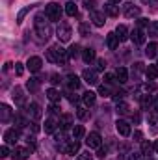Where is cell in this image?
Instances as JSON below:
<instances>
[{
  "label": "cell",
  "mask_w": 158,
  "mask_h": 160,
  "mask_svg": "<svg viewBox=\"0 0 158 160\" xmlns=\"http://www.w3.org/2000/svg\"><path fill=\"white\" fill-rule=\"evenodd\" d=\"M34 26H36L37 36H39V41H47L50 36H52V28H50L48 21H45V19H43V15H37V17H36Z\"/></svg>",
  "instance_id": "1"
},
{
  "label": "cell",
  "mask_w": 158,
  "mask_h": 160,
  "mask_svg": "<svg viewBox=\"0 0 158 160\" xmlns=\"http://www.w3.org/2000/svg\"><path fill=\"white\" fill-rule=\"evenodd\" d=\"M67 50H63L60 45H52L48 50H47V60L48 62H54V63H65L67 62Z\"/></svg>",
  "instance_id": "2"
},
{
  "label": "cell",
  "mask_w": 158,
  "mask_h": 160,
  "mask_svg": "<svg viewBox=\"0 0 158 160\" xmlns=\"http://www.w3.org/2000/svg\"><path fill=\"white\" fill-rule=\"evenodd\" d=\"M45 17L48 21H62V8L56 2H50L45 6Z\"/></svg>",
  "instance_id": "3"
},
{
  "label": "cell",
  "mask_w": 158,
  "mask_h": 160,
  "mask_svg": "<svg viewBox=\"0 0 158 160\" xmlns=\"http://www.w3.org/2000/svg\"><path fill=\"white\" fill-rule=\"evenodd\" d=\"M19 136H21L19 128H7V130L4 132V142H6V145H15V143L19 142Z\"/></svg>",
  "instance_id": "4"
},
{
  "label": "cell",
  "mask_w": 158,
  "mask_h": 160,
  "mask_svg": "<svg viewBox=\"0 0 158 160\" xmlns=\"http://www.w3.org/2000/svg\"><path fill=\"white\" fill-rule=\"evenodd\" d=\"M56 34H58V39L60 41H69L71 39V26L67 22H60Z\"/></svg>",
  "instance_id": "5"
},
{
  "label": "cell",
  "mask_w": 158,
  "mask_h": 160,
  "mask_svg": "<svg viewBox=\"0 0 158 160\" xmlns=\"http://www.w3.org/2000/svg\"><path fill=\"white\" fill-rule=\"evenodd\" d=\"M101 143H102L101 134H99V132H89V136H87V140H86V145H87L89 149H99Z\"/></svg>",
  "instance_id": "6"
},
{
  "label": "cell",
  "mask_w": 158,
  "mask_h": 160,
  "mask_svg": "<svg viewBox=\"0 0 158 160\" xmlns=\"http://www.w3.org/2000/svg\"><path fill=\"white\" fill-rule=\"evenodd\" d=\"M82 78H84V82H87L89 86H97V84H99L97 71H93V69H84V73H82Z\"/></svg>",
  "instance_id": "7"
},
{
  "label": "cell",
  "mask_w": 158,
  "mask_h": 160,
  "mask_svg": "<svg viewBox=\"0 0 158 160\" xmlns=\"http://www.w3.org/2000/svg\"><path fill=\"white\" fill-rule=\"evenodd\" d=\"M30 153L32 151L28 147H15L11 157H13V160H28L30 158Z\"/></svg>",
  "instance_id": "8"
},
{
  "label": "cell",
  "mask_w": 158,
  "mask_h": 160,
  "mask_svg": "<svg viewBox=\"0 0 158 160\" xmlns=\"http://www.w3.org/2000/svg\"><path fill=\"white\" fill-rule=\"evenodd\" d=\"M62 151H63L65 155H77L80 151V142L78 140H71L69 143H65V145L62 147Z\"/></svg>",
  "instance_id": "9"
},
{
  "label": "cell",
  "mask_w": 158,
  "mask_h": 160,
  "mask_svg": "<svg viewBox=\"0 0 158 160\" xmlns=\"http://www.w3.org/2000/svg\"><path fill=\"white\" fill-rule=\"evenodd\" d=\"M26 112H28V116H30L34 121L41 119V116H43V112H41V106L37 104V102H32V104H28Z\"/></svg>",
  "instance_id": "10"
},
{
  "label": "cell",
  "mask_w": 158,
  "mask_h": 160,
  "mask_svg": "<svg viewBox=\"0 0 158 160\" xmlns=\"http://www.w3.org/2000/svg\"><path fill=\"white\" fill-rule=\"evenodd\" d=\"M41 65H43V60H41L39 56H32V58H28V62H26V67H28L32 73H37L41 69Z\"/></svg>",
  "instance_id": "11"
},
{
  "label": "cell",
  "mask_w": 158,
  "mask_h": 160,
  "mask_svg": "<svg viewBox=\"0 0 158 160\" xmlns=\"http://www.w3.org/2000/svg\"><path fill=\"white\" fill-rule=\"evenodd\" d=\"M123 13H125V17L134 19V17H140L141 9H140L138 6H134V4H126V6H125V9H123Z\"/></svg>",
  "instance_id": "12"
},
{
  "label": "cell",
  "mask_w": 158,
  "mask_h": 160,
  "mask_svg": "<svg viewBox=\"0 0 158 160\" xmlns=\"http://www.w3.org/2000/svg\"><path fill=\"white\" fill-rule=\"evenodd\" d=\"M91 22L95 24V26H104V22H106V15H104V11H91Z\"/></svg>",
  "instance_id": "13"
},
{
  "label": "cell",
  "mask_w": 158,
  "mask_h": 160,
  "mask_svg": "<svg viewBox=\"0 0 158 160\" xmlns=\"http://www.w3.org/2000/svg\"><path fill=\"white\" fill-rule=\"evenodd\" d=\"M116 128H117V132L121 134V136H130V123H126V121L123 119H117V123H116Z\"/></svg>",
  "instance_id": "14"
},
{
  "label": "cell",
  "mask_w": 158,
  "mask_h": 160,
  "mask_svg": "<svg viewBox=\"0 0 158 160\" xmlns=\"http://www.w3.org/2000/svg\"><path fill=\"white\" fill-rule=\"evenodd\" d=\"M130 38H132V41H134L136 45H143V43H145V32H143L141 28H134L132 34H130Z\"/></svg>",
  "instance_id": "15"
},
{
  "label": "cell",
  "mask_w": 158,
  "mask_h": 160,
  "mask_svg": "<svg viewBox=\"0 0 158 160\" xmlns=\"http://www.w3.org/2000/svg\"><path fill=\"white\" fill-rule=\"evenodd\" d=\"M73 123H75V119H73L71 114H63V116L60 118V128H62V130H69V128L73 127Z\"/></svg>",
  "instance_id": "16"
},
{
  "label": "cell",
  "mask_w": 158,
  "mask_h": 160,
  "mask_svg": "<svg viewBox=\"0 0 158 160\" xmlns=\"http://www.w3.org/2000/svg\"><path fill=\"white\" fill-rule=\"evenodd\" d=\"M11 97H13V101H15L19 106L26 104V99H24V91H22V88H19V86H17V88L13 89V95H11Z\"/></svg>",
  "instance_id": "17"
},
{
  "label": "cell",
  "mask_w": 158,
  "mask_h": 160,
  "mask_svg": "<svg viewBox=\"0 0 158 160\" xmlns=\"http://www.w3.org/2000/svg\"><path fill=\"white\" fill-rule=\"evenodd\" d=\"M9 119H11V108L7 104H2L0 106V121L2 123H7Z\"/></svg>",
  "instance_id": "18"
},
{
  "label": "cell",
  "mask_w": 158,
  "mask_h": 160,
  "mask_svg": "<svg viewBox=\"0 0 158 160\" xmlns=\"http://www.w3.org/2000/svg\"><path fill=\"white\" fill-rule=\"evenodd\" d=\"M145 56H147V58H156L158 56V43L153 41V43L147 45V48H145Z\"/></svg>",
  "instance_id": "19"
},
{
  "label": "cell",
  "mask_w": 158,
  "mask_h": 160,
  "mask_svg": "<svg viewBox=\"0 0 158 160\" xmlns=\"http://www.w3.org/2000/svg\"><path fill=\"white\" fill-rule=\"evenodd\" d=\"M82 60H84L86 63H91V62L95 60V50H93V48H84V50H82Z\"/></svg>",
  "instance_id": "20"
},
{
  "label": "cell",
  "mask_w": 158,
  "mask_h": 160,
  "mask_svg": "<svg viewBox=\"0 0 158 160\" xmlns=\"http://www.w3.org/2000/svg\"><path fill=\"white\" fill-rule=\"evenodd\" d=\"M95 97H97V95H95L93 91H86V93L82 95V101H84L86 106H93V104H95Z\"/></svg>",
  "instance_id": "21"
},
{
  "label": "cell",
  "mask_w": 158,
  "mask_h": 160,
  "mask_svg": "<svg viewBox=\"0 0 158 160\" xmlns=\"http://www.w3.org/2000/svg\"><path fill=\"white\" fill-rule=\"evenodd\" d=\"M116 78H117L121 84H125V82L128 80V71H126L125 67H117V69H116Z\"/></svg>",
  "instance_id": "22"
},
{
  "label": "cell",
  "mask_w": 158,
  "mask_h": 160,
  "mask_svg": "<svg viewBox=\"0 0 158 160\" xmlns=\"http://www.w3.org/2000/svg\"><path fill=\"white\" fill-rule=\"evenodd\" d=\"M106 45H108V48H117V45H119V38L116 36V34H108L106 36Z\"/></svg>",
  "instance_id": "23"
},
{
  "label": "cell",
  "mask_w": 158,
  "mask_h": 160,
  "mask_svg": "<svg viewBox=\"0 0 158 160\" xmlns=\"http://www.w3.org/2000/svg\"><path fill=\"white\" fill-rule=\"evenodd\" d=\"M67 86L71 88V89H78L80 88V78L77 75H69L67 77Z\"/></svg>",
  "instance_id": "24"
},
{
  "label": "cell",
  "mask_w": 158,
  "mask_h": 160,
  "mask_svg": "<svg viewBox=\"0 0 158 160\" xmlns=\"http://www.w3.org/2000/svg\"><path fill=\"white\" fill-rule=\"evenodd\" d=\"M47 97L52 101V102H60V99H62V95H60V91L58 89H54V88H50V89H47Z\"/></svg>",
  "instance_id": "25"
},
{
  "label": "cell",
  "mask_w": 158,
  "mask_h": 160,
  "mask_svg": "<svg viewBox=\"0 0 158 160\" xmlns=\"http://www.w3.org/2000/svg\"><path fill=\"white\" fill-rule=\"evenodd\" d=\"M116 36L119 38V41H125L128 38V30H126V26H123V24H119L117 28H116Z\"/></svg>",
  "instance_id": "26"
},
{
  "label": "cell",
  "mask_w": 158,
  "mask_h": 160,
  "mask_svg": "<svg viewBox=\"0 0 158 160\" xmlns=\"http://www.w3.org/2000/svg\"><path fill=\"white\" fill-rule=\"evenodd\" d=\"M73 136H75V140L84 138V136H86V128H84L82 125H75V127H73Z\"/></svg>",
  "instance_id": "27"
},
{
  "label": "cell",
  "mask_w": 158,
  "mask_h": 160,
  "mask_svg": "<svg viewBox=\"0 0 158 160\" xmlns=\"http://www.w3.org/2000/svg\"><path fill=\"white\" fill-rule=\"evenodd\" d=\"M77 11H78V8H77L75 2H67V4H65V13H67L69 17H75Z\"/></svg>",
  "instance_id": "28"
},
{
  "label": "cell",
  "mask_w": 158,
  "mask_h": 160,
  "mask_svg": "<svg viewBox=\"0 0 158 160\" xmlns=\"http://www.w3.org/2000/svg\"><path fill=\"white\" fill-rule=\"evenodd\" d=\"M145 75H147L151 80L158 78V65H149V67L145 69Z\"/></svg>",
  "instance_id": "29"
},
{
  "label": "cell",
  "mask_w": 158,
  "mask_h": 160,
  "mask_svg": "<svg viewBox=\"0 0 158 160\" xmlns=\"http://www.w3.org/2000/svg\"><path fill=\"white\" fill-rule=\"evenodd\" d=\"M104 11H106L110 17H117V15H119V9L114 6V4H108V6H104Z\"/></svg>",
  "instance_id": "30"
},
{
  "label": "cell",
  "mask_w": 158,
  "mask_h": 160,
  "mask_svg": "<svg viewBox=\"0 0 158 160\" xmlns=\"http://www.w3.org/2000/svg\"><path fill=\"white\" fill-rule=\"evenodd\" d=\"M32 8H34V6H26V8H22V9L19 11V15H17V22H19V24H21V22L24 21V17H26V13H28V11H30Z\"/></svg>",
  "instance_id": "31"
},
{
  "label": "cell",
  "mask_w": 158,
  "mask_h": 160,
  "mask_svg": "<svg viewBox=\"0 0 158 160\" xmlns=\"http://www.w3.org/2000/svg\"><path fill=\"white\" fill-rule=\"evenodd\" d=\"M149 36H153V38H158V21H153V22H149Z\"/></svg>",
  "instance_id": "32"
},
{
  "label": "cell",
  "mask_w": 158,
  "mask_h": 160,
  "mask_svg": "<svg viewBox=\"0 0 158 160\" xmlns=\"http://www.w3.org/2000/svg\"><path fill=\"white\" fill-rule=\"evenodd\" d=\"M26 88H28L30 91H36V89L39 88V78H30L26 82Z\"/></svg>",
  "instance_id": "33"
},
{
  "label": "cell",
  "mask_w": 158,
  "mask_h": 160,
  "mask_svg": "<svg viewBox=\"0 0 158 160\" xmlns=\"http://www.w3.org/2000/svg\"><path fill=\"white\" fill-rule=\"evenodd\" d=\"M78 32H80V36H84V38H87V36H89V24H87V22H80V26H78Z\"/></svg>",
  "instance_id": "34"
},
{
  "label": "cell",
  "mask_w": 158,
  "mask_h": 160,
  "mask_svg": "<svg viewBox=\"0 0 158 160\" xmlns=\"http://www.w3.org/2000/svg\"><path fill=\"white\" fill-rule=\"evenodd\" d=\"M54 130H56V121L47 119L45 121V132H54Z\"/></svg>",
  "instance_id": "35"
},
{
  "label": "cell",
  "mask_w": 158,
  "mask_h": 160,
  "mask_svg": "<svg viewBox=\"0 0 158 160\" xmlns=\"http://www.w3.org/2000/svg\"><path fill=\"white\" fill-rule=\"evenodd\" d=\"M130 112V106L126 102H117V114H128Z\"/></svg>",
  "instance_id": "36"
},
{
  "label": "cell",
  "mask_w": 158,
  "mask_h": 160,
  "mask_svg": "<svg viewBox=\"0 0 158 160\" xmlns=\"http://www.w3.org/2000/svg\"><path fill=\"white\" fill-rule=\"evenodd\" d=\"M82 4H84V8H86L87 11H95V6H97V2H95V0H84Z\"/></svg>",
  "instance_id": "37"
},
{
  "label": "cell",
  "mask_w": 158,
  "mask_h": 160,
  "mask_svg": "<svg viewBox=\"0 0 158 160\" xmlns=\"http://www.w3.org/2000/svg\"><path fill=\"white\" fill-rule=\"evenodd\" d=\"M78 52H80V47L78 45H73L69 50H67V54H69V58H77L78 56Z\"/></svg>",
  "instance_id": "38"
},
{
  "label": "cell",
  "mask_w": 158,
  "mask_h": 160,
  "mask_svg": "<svg viewBox=\"0 0 158 160\" xmlns=\"http://www.w3.org/2000/svg\"><path fill=\"white\" fill-rule=\"evenodd\" d=\"M99 95H102V97H110L112 91H110L108 86H99Z\"/></svg>",
  "instance_id": "39"
},
{
  "label": "cell",
  "mask_w": 158,
  "mask_h": 160,
  "mask_svg": "<svg viewBox=\"0 0 158 160\" xmlns=\"http://www.w3.org/2000/svg\"><path fill=\"white\" fill-rule=\"evenodd\" d=\"M15 125H17V128H24L26 127V121H24V118H21V116H15Z\"/></svg>",
  "instance_id": "40"
},
{
  "label": "cell",
  "mask_w": 158,
  "mask_h": 160,
  "mask_svg": "<svg viewBox=\"0 0 158 160\" xmlns=\"http://www.w3.org/2000/svg\"><path fill=\"white\" fill-rule=\"evenodd\" d=\"M151 149H153V147H151V143H147V142H143V143H141V151H143V155H145V157H149Z\"/></svg>",
  "instance_id": "41"
},
{
  "label": "cell",
  "mask_w": 158,
  "mask_h": 160,
  "mask_svg": "<svg viewBox=\"0 0 158 160\" xmlns=\"http://www.w3.org/2000/svg\"><path fill=\"white\" fill-rule=\"evenodd\" d=\"M22 73H24V65L17 62V63H15V75H17V77H21Z\"/></svg>",
  "instance_id": "42"
},
{
  "label": "cell",
  "mask_w": 158,
  "mask_h": 160,
  "mask_svg": "<svg viewBox=\"0 0 158 160\" xmlns=\"http://www.w3.org/2000/svg\"><path fill=\"white\" fill-rule=\"evenodd\" d=\"M141 155H143V153H138V151L128 153V158H126V160H141Z\"/></svg>",
  "instance_id": "43"
},
{
  "label": "cell",
  "mask_w": 158,
  "mask_h": 160,
  "mask_svg": "<svg viewBox=\"0 0 158 160\" xmlns=\"http://www.w3.org/2000/svg\"><path fill=\"white\" fill-rule=\"evenodd\" d=\"M78 160H93V155H91L89 151H86V153H80V155H78Z\"/></svg>",
  "instance_id": "44"
},
{
  "label": "cell",
  "mask_w": 158,
  "mask_h": 160,
  "mask_svg": "<svg viewBox=\"0 0 158 160\" xmlns=\"http://www.w3.org/2000/svg\"><path fill=\"white\" fill-rule=\"evenodd\" d=\"M77 114H78V118H80V119H87V116H89L86 108H78V112H77Z\"/></svg>",
  "instance_id": "45"
},
{
  "label": "cell",
  "mask_w": 158,
  "mask_h": 160,
  "mask_svg": "<svg viewBox=\"0 0 158 160\" xmlns=\"http://www.w3.org/2000/svg\"><path fill=\"white\" fill-rule=\"evenodd\" d=\"M0 157H2V158L9 157V149H7V145H2V147H0Z\"/></svg>",
  "instance_id": "46"
},
{
  "label": "cell",
  "mask_w": 158,
  "mask_h": 160,
  "mask_svg": "<svg viewBox=\"0 0 158 160\" xmlns=\"http://www.w3.org/2000/svg\"><path fill=\"white\" fill-rule=\"evenodd\" d=\"M106 69V62L104 60H97V71H104Z\"/></svg>",
  "instance_id": "47"
},
{
  "label": "cell",
  "mask_w": 158,
  "mask_h": 160,
  "mask_svg": "<svg viewBox=\"0 0 158 160\" xmlns=\"http://www.w3.org/2000/svg\"><path fill=\"white\" fill-rule=\"evenodd\" d=\"M147 24H149V19H143V17H140V19H138V28L147 26Z\"/></svg>",
  "instance_id": "48"
},
{
  "label": "cell",
  "mask_w": 158,
  "mask_h": 160,
  "mask_svg": "<svg viewBox=\"0 0 158 160\" xmlns=\"http://www.w3.org/2000/svg\"><path fill=\"white\" fill-rule=\"evenodd\" d=\"M48 112H50V114H58V112H60V106H58V104H50V106H48Z\"/></svg>",
  "instance_id": "49"
},
{
  "label": "cell",
  "mask_w": 158,
  "mask_h": 160,
  "mask_svg": "<svg viewBox=\"0 0 158 160\" xmlns=\"http://www.w3.org/2000/svg\"><path fill=\"white\" fill-rule=\"evenodd\" d=\"M28 149H30V151L36 149V138H28Z\"/></svg>",
  "instance_id": "50"
},
{
  "label": "cell",
  "mask_w": 158,
  "mask_h": 160,
  "mask_svg": "<svg viewBox=\"0 0 158 160\" xmlns=\"http://www.w3.org/2000/svg\"><path fill=\"white\" fill-rule=\"evenodd\" d=\"M153 110L158 112V95H153Z\"/></svg>",
  "instance_id": "51"
},
{
  "label": "cell",
  "mask_w": 158,
  "mask_h": 160,
  "mask_svg": "<svg viewBox=\"0 0 158 160\" xmlns=\"http://www.w3.org/2000/svg\"><path fill=\"white\" fill-rule=\"evenodd\" d=\"M50 82H52V84H60V82H62V78H60V77H58V75H52V77H50Z\"/></svg>",
  "instance_id": "52"
},
{
  "label": "cell",
  "mask_w": 158,
  "mask_h": 160,
  "mask_svg": "<svg viewBox=\"0 0 158 160\" xmlns=\"http://www.w3.org/2000/svg\"><path fill=\"white\" fill-rule=\"evenodd\" d=\"M69 101H71V102H78V95H75V93H69Z\"/></svg>",
  "instance_id": "53"
},
{
  "label": "cell",
  "mask_w": 158,
  "mask_h": 160,
  "mask_svg": "<svg viewBox=\"0 0 158 160\" xmlns=\"http://www.w3.org/2000/svg\"><path fill=\"white\" fill-rule=\"evenodd\" d=\"M134 138H136V142H141V138H143V134H141L140 130H136V132H134Z\"/></svg>",
  "instance_id": "54"
},
{
  "label": "cell",
  "mask_w": 158,
  "mask_h": 160,
  "mask_svg": "<svg viewBox=\"0 0 158 160\" xmlns=\"http://www.w3.org/2000/svg\"><path fill=\"white\" fill-rule=\"evenodd\" d=\"M39 130H41V127L34 121V123H32V132H39Z\"/></svg>",
  "instance_id": "55"
},
{
  "label": "cell",
  "mask_w": 158,
  "mask_h": 160,
  "mask_svg": "<svg viewBox=\"0 0 158 160\" xmlns=\"http://www.w3.org/2000/svg\"><path fill=\"white\" fill-rule=\"evenodd\" d=\"M97 157H99V158H104V157H106V149H99Z\"/></svg>",
  "instance_id": "56"
},
{
  "label": "cell",
  "mask_w": 158,
  "mask_h": 160,
  "mask_svg": "<svg viewBox=\"0 0 158 160\" xmlns=\"http://www.w3.org/2000/svg\"><path fill=\"white\" fill-rule=\"evenodd\" d=\"M104 78H106V82H108V84H112V82L116 80V77H114V75H106Z\"/></svg>",
  "instance_id": "57"
},
{
  "label": "cell",
  "mask_w": 158,
  "mask_h": 160,
  "mask_svg": "<svg viewBox=\"0 0 158 160\" xmlns=\"http://www.w3.org/2000/svg\"><path fill=\"white\" fill-rule=\"evenodd\" d=\"M143 88H145V91H153V89H155V86H153V84H145Z\"/></svg>",
  "instance_id": "58"
},
{
  "label": "cell",
  "mask_w": 158,
  "mask_h": 160,
  "mask_svg": "<svg viewBox=\"0 0 158 160\" xmlns=\"http://www.w3.org/2000/svg\"><path fill=\"white\" fill-rule=\"evenodd\" d=\"M11 65H13V63H6V65H4V71H9V69H11Z\"/></svg>",
  "instance_id": "59"
},
{
  "label": "cell",
  "mask_w": 158,
  "mask_h": 160,
  "mask_svg": "<svg viewBox=\"0 0 158 160\" xmlns=\"http://www.w3.org/2000/svg\"><path fill=\"white\" fill-rule=\"evenodd\" d=\"M151 4H153V8H158V0H149Z\"/></svg>",
  "instance_id": "60"
},
{
  "label": "cell",
  "mask_w": 158,
  "mask_h": 160,
  "mask_svg": "<svg viewBox=\"0 0 158 160\" xmlns=\"http://www.w3.org/2000/svg\"><path fill=\"white\" fill-rule=\"evenodd\" d=\"M153 147H155V151H156V153H158V140H156V142H155V145H153Z\"/></svg>",
  "instance_id": "61"
},
{
  "label": "cell",
  "mask_w": 158,
  "mask_h": 160,
  "mask_svg": "<svg viewBox=\"0 0 158 160\" xmlns=\"http://www.w3.org/2000/svg\"><path fill=\"white\" fill-rule=\"evenodd\" d=\"M121 0H110V4H119Z\"/></svg>",
  "instance_id": "62"
},
{
  "label": "cell",
  "mask_w": 158,
  "mask_h": 160,
  "mask_svg": "<svg viewBox=\"0 0 158 160\" xmlns=\"http://www.w3.org/2000/svg\"><path fill=\"white\" fill-rule=\"evenodd\" d=\"M149 160H153V158H149Z\"/></svg>",
  "instance_id": "63"
}]
</instances>
